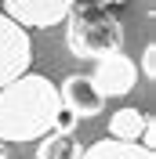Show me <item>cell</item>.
Here are the masks:
<instances>
[{"instance_id":"8fae6325","label":"cell","mask_w":156,"mask_h":159,"mask_svg":"<svg viewBox=\"0 0 156 159\" xmlns=\"http://www.w3.org/2000/svg\"><path fill=\"white\" fill-rule=\"evenodd\" d=\"M73 127H76V116L62 109L58 116H55V127H51V130H55V134H73Z\"/></svg>"},{"instance_id":"3957f363","label":"cell","mask_w":156,"mask_h":159,"mask_svg":"<svg viewBox=\"0 0 156 159\" xmlns=\"http://www.w3.org/2000/svg\"><path fill=\"white\" fill-rule=\"evenodd\" d=\"M33 65V40L15 18L0 15V87L29 72Z\"/></svg>"},{"instance_id":"30bf717a","label":"cell","mask_w":156,"mask_h":159,"mask_svg":"<svg viewBox=\"0 0 156 159\" xmlns=\"http://www.w3.org/2000/svg\"><path fill=\"white\" fill-rule=\"evenodd\" d=\"M142 76L156 80V43H145V51H142Z\"/></svg>"},{"instance_id":"5b68a950","label":"cell","mask_w":156,"mask_h":159,"mask_svg":"<svg viewBox=\"0 0 156 159\" xmlns=\"http://www.w3.org/2000/svg\"><path fill=\"white\" fill-rule=\"evenodd\" d=\"M91 83H95L105 98H124L131 94L138 83V65L127 58L124 51L120 54H109V58H98L95 72H91Z\"/></svg>"},{"instance_id":"277c9868","label":"cell","mask_w":156,"mask_h":159,"mask_svg":"<svg viewBox=\"0 0 156 159\" xmlns=\"http://www.w3.org/2000/svg\"><path fill=\"white\" fill-rule=\"evenodd\" d=\"M76 0H4V15L15 18L22 29H51L66 22Z\"/></svg>"},{"instance_id":"9c48e42d","label":"cell","mask_w":156,"mask_h":159,"mask_svg":"<svg viewBox=\"0 0 156 159\" xmlns=\"http://www.w3.org/2000/svg\"><path fill=\"white\" fill-rule=\"evenodd\" d=\"M37 159H80V145L69 134H44L37 145Z\"/></svg>"},{"instance_id":"4fadbf2b","label":"cell","mask_w":156,"mask_h":159,"mask_svg":"<svg viewBox=\"0 0 156 159\" xmlns=\"http://www.w3.org/2000/svg\"><path fill=\"white\" fill-rule=\"evenodd\" d=\"M98 4H113V7H116V4H124V0H98Z\"/></svg>"},{"instance_id":"7a4b0ae2","label":"cell","mask_w":156,"mask_h":159,"mask_svg":"<svg viewBox=\"0 0 156 159\" xmlns=\"http://www.w3.org/2000/svg\"><path fill=\"white\" fill-rule=\"evenodd\" d=\"M66 47L76 58H109L124 51V22L109 11V4L80 0L66 15Z\"/></svg>"},{"instance_id":"7c38bea8","label":"cell","mask_w":156,"mask_h":159,"mask_svg":"<svg viewBox=\"0 0 156 159\" xmlns=\"http://www.w3.org/2000/svg\"><path fill=\"white\" fill-rule=\"evenodd\" d=\"M138 138H142V148H156V127H153V119L145 123V130H142Z\"/></svg>"},{"instance_id":"ba28073f","label":"cell","mask_w":156,"mask_h":159,"mask_svg":"<svg viewBox=\"0 0 156 159\" xmlns=\"http://www.w3.org/2000/svg\"><path fill=\"white\" fill-rule=\"evenodd\" d=\"M149 123V112H138V109H120L109 116V138L116 141H138V134L145 130Z\"/></svg>"},{"instance_id":"6da1fadb","label":"cell","mask_w":156,"mask_h":159,"mask_svg":"<svg viewBox=\"0 0 156 159\" xmlns=\"http://www.w3.org/2000/svg\"><path fill=\"white\" fill-rule=\"evenodd\" d=\"M58 112H62L58 87L47 76L22 72L7 87H0V141L7 145L40 141L44 134H51Z\"/></svg>"},{"instance_id":"52a82bcc","label":"cell","mask_w":156,"mask_h":159,"mask_svg":"<svg viewBox=\"0 0 156 159\" xmlns=\"http://www.w3.org/2000/svg\"><path fill=\"white\" fill-rule=\"evenodd\" d=\"M80 159H156L153 148H142L138 141H116V138H102L95 145L80 152Z\"/></svg>"},{"instance_id":"8992f818","label":"cell","mask_w":156,"mask_h":159,"mask_svg":"<svg viewBox=\"0 0 156 159\" xmlns=\"http://www.w3.org/2000/svg\"><path fill=\"white\" fill-rule=\"evenodd\" d=\"M58 98H62V109L73 112L76 119H95L105 112V94L91 83V76H80V72L62 80Z\"/></svg>"}]
</instances>
